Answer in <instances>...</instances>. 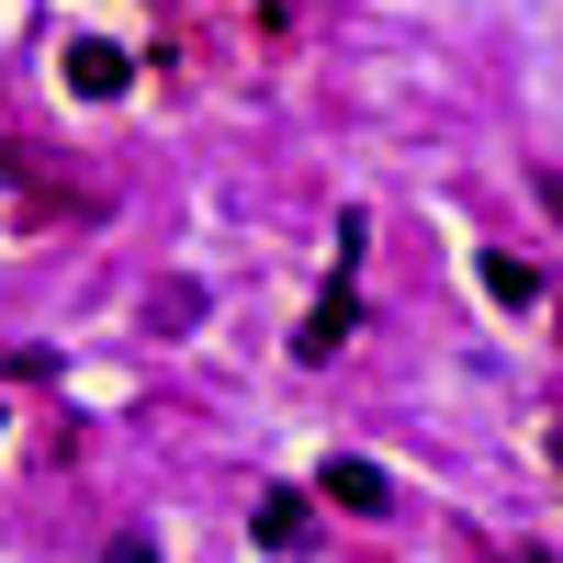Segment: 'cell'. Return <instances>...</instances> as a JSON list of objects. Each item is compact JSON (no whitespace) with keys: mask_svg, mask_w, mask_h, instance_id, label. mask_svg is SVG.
I'll use <instances>...</instances> for the list:
<instances>
[{"mask_svg":"<svg viewBox=\"0 0 563 563\" xmlns=\"http://www.w3.org/2000/svg\"><path fill=\"white\" fill-rule=\"evenodd\" d=\"M57 68H68V90H79V102H124V79H135V68H124V45H102V34H79Z\"/></svg>","mask_w":563,"mask_h":563,"instance_id":"1","label":"cell"},{"mask_svg":"<svg viewBox=\"0 0 563 563\" xmlns=\"http://www.w3.org/2000/svg\"><path fill=\"white\" fill-rule=\"evenodd\" d=\"M350 327H361V305H350V282H327V294H316V316L294 327V361H339V339H350Z\"/></svg>","mask_w":563,"mask_h":563,"instance_id":"2","label":"cell"},{"mask_svg":"<svg viewBox=\"0 0 563 563\" xmlns=\"http://www.w3.org/2000/svg\"><path fill=\"white\" fill-rule=\"evenodd\" d=\"M327 507L339 519H384V474L372 462H327Z\"/></svg>","mask_w":563,"mask_h":563,"instance_id":"3","label":"cell"},{"mask_svg":"<svg viewBox=\"0 0 563 563\" xmlns=\"http://www.w3.org/2000/svg\"><path fill=\"white\" fill-rule=\"evenodd\" d=\"M260 541H271V552H305V541H316V519H305V496H294V485H271V496H260Z\"/></svg>","mask_w":563,"mask_h":563,"instance_id":"4","label":"cell"},{"mask_svg":"<svg viewBox=\"0 0 563 563\" xmlns=\"http://www.w3.org/2000/svg\"><path fill=\"white\" fill-rule=\"evenodd\" d=\"M474 271H485V294H496V305H541V271H530V260H507V249H485Z\"/></svg>","mask_w":563,"mask_h":563,"instance_id":"5","label":"cell"},{"mask_svg":"<svg viewBox=\"0 0 563 563\" xmlns=\"http://www.w3.org/2000/svg\"><path fill=\"white\" fill-rule=\"evenodd\" d=\"M192 305H203L192 282H158V294H147V327H158V339H180V327H192Z\"/></svg>","mask_w":563,"mask_h":563,"instance_id":"6","label":"cell"},{"mask_svg":"<svg viewBox=\"0 0 563 563\" xmlns=\"http://www.w3.org/2000/svg\"><path fill=\"white\" fill-rule=\"evenodd\" d=\"M552 462H563V429H552Z\"/></svg>","mask_w":563,"mask_h":563,"instance_id":"7","label":"cell"}]
</instances>
